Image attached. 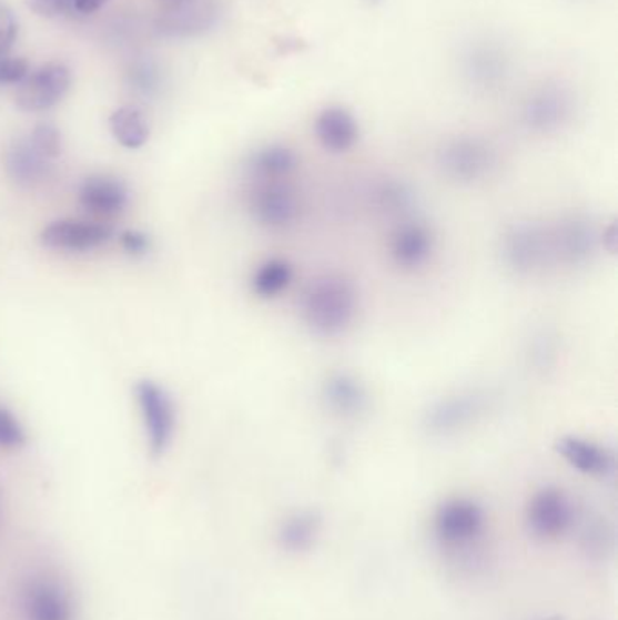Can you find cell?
Here are the masks:
<instances>
[{"label": "cell", "mask_w": 618, "mask_h": 620, "mask_svg": "<svg viewBox=\"0 0 618 620\" xmlns=\"http://www.w3.org/2000/svg\"><path fill=\"white\" fill-rule=\"evenodd\" d=\"M357 308L356 285L337 274L314 279L300 303L303 323L317 338H337L345 334L356 319Z\"/></svg>", "instance_id": "cell-1"}, {"label": "cell", "mask_w": 618, "mask_h": 620, "mask_svg": "<svg viewBox=\"0 0 618 620\" xmlns=\"http://www.w3.org/2000/svg\"><path fill=\"white\" fill-rule=\"evenodd\" d=\"M488 527L485 508L470 497H452L434 514L432 530L440 550L450 556L470 553L483 541Z\"/></svg>", "instance_id": "cell-2"}, {"label": "cell", "mask_w": 618, "mask_h": 620, "mask_svg": "<svg viewBox=\"0 0 618 620\" xmlns=\"http://www.w3.org/2000/svg\"><path fill=\"white\" fill-rule=\"evenodd\" d=\"M503 260L520 276L559 267L554 224L520 222L503 236Z\"/></svg>", "instance_id": "cell-3"}, {"label": "cell", "mask_w": 618, "mask_h": 620, "mask_svg": "<svg viewBox=\"0 0 618 620\" xmlns=\"http://www.w3.org/2000/svg\"><path fill=\"white\" fill-rule=\"evenodd\" d=\"M439 167L457 184H475L497 167V151L483 136L460 134L440 148Z\"/></svg>", "instance_id": "cell-4"}, {"label": "cell", "mask_w": 618, "mask_h": 620, "mask_svg": "<svg viewBox=\"0 0 618 620\" xmlns=\"http://www.w3.org/2000/svg\"><path fill=\"white\" fill-rule=\"evenodd\" d=\"M575 519L577 511L574 501L559 487L540 488L526 505V530L540 542L563 539L574 528Z\"/></svg>", "instance_id": "cell-5"}, {"label": "cell", "mask_w": 618, "mask_h": 620, "mask_svg": "<svg viewBox=\"0 0 618 620\" xmlns=\"http://www.w3.org/2000/svg\"><path fill=\"white\" fill-rule=\"evenodd\" d=\"M249 211L254 222L269 231H287L300 222L302 202L287 180H254Z\"/></svg>", "instance_id": "cell-6"}, {"label": "cell", "mask_w": 618, "mask_h": 620, "mask_svg": "<svg viewBox=\"0 0 618 620\" xmlns=\"http://www.w3.org/2000/svg\"><path fill=\"white\" fill-rule=\"evenodd\" d=\"M134 396L144 423L149 451L154 457L164 456L176 430V407L173 397L169 396L164 387H160L159 383L151 379L136 383Z\"/></svg>", "instance_id": "cell-7"}, {"label": "cell", "mask_w": 618, "mask_h": 620, "mask_svg": "<svg viewBox=\"0 0 618 620\" xmlns=\"http://www.w3.org/2000/svg\"><path fill=\"white\" fill-rule=\"evenodd\" d=\"M488 407V394L468 388L448 394L432 403L425 413L426 433L434 437H450L479 421Z\"/></svg>", "instance_id": "cell-8"}, {"label": "cell", "mask_w": 618, "mask_h": 620, "mask_svg": "<svg viewBox=\"0 0 618 620\" xmlns=\"http://www.w3.org/2000/svg\"><path fill=\"white\" fill-rule=\"evenodd\" d=\"M70 88V68L62 62H50L20 82L16 102L26 113H42L60 104Z\"/></svg>", "instance_id": "cell-9"}, {"label": "cell", "mask_w": 618, "mask_h": 620, "mask_svg": "<svg viewBox=\"0 0 618 620\" xmlns=\"http://www.w3.org/2000/svg\"><path fill=\"white\" fill-rule=\"evenodd\" d=\"M575 113V99L564 85L549 84L534 91L523 108V122L537 134H551L569 124Z\"/></svg>", "instance_id": "cell-10"}, {"label": "cell", "mask_w": 618, "mask_h": 620, "mask_svg": "<svg viewBox=\"0 0 618 620\" xmlns=\"http://www.w3.org/2000/svg\"><path fill=\"white\" fill-rule=\"evenodd\" d=\"M113 236L108 225L90 220L62 218L45 225L40 233V244L60 253H90L102 247Z\"/></svg>", "instance_id": "cell-11"}, {"label": "cell", "mask_w": 618, "mask_h": 620, "mask_svg": "<svg viewBox=\"0 0 618 620\" xmlns=\"http://www.w3.org/2000/svg\"><path fill=\"white\" fill-rule=\"evenodd\" d=\"M20 606L24 620H74L70 591L48 577L33 579L24 586Z\"/></svg>", "instance_id": "cell-12"}, {"label": "cell", "mask_w": 618, "mask_h": 620, "mask_svg": "<svg viewBox=\"0 0 618 620\" xmlns=\"http://www.w3.org/2000/svg\"><path fill=\"white\" fill-rule=\"evenodd\" d=\"M555 451L568 467L582 476L606 479L617 470L614 451L597 441L579 436H563L555 441Z\"/></svg>", "instance_id": "cell-13"}, {"label": "cell", "mask_w": 618, "mask_h": 620, "mask_svg": "<svg viewBox=\"0 0 618 620\" xmlns=\"http://www.w3.org/2000/svg\"><path fill=\"white\" fill-rule=\"evenodd\" d=\"M323 405L340 419H359L371 407L365 383L352 373H332L323 382Z\"/></svg>", "instance_id": "cell-14"}, {"label": "cell", "mask_w": 618, "mask_h": 620, "mask_svg": "<svg viewBox=\"0 0 618 620\" xmlns=\"http://www.w3.org/2000/svg\"><path fill=\"white\" fill-rule=\"evenodd\" d=\"M436 248V238L428 225L423 222H401L392 233L391 258L394 264L405 271H416L428 264Z\"/></svg>", "instance_id": "cell-15"}, {"label": "cell", "mask_w": 618, "mask_h": 620, "mask_svg": "<svg viewBox=\"0 0 618 620\" xmlns=\"http://www.w3.org/2000/svg\"><path fill=\"white\" fill-rule=\"evenodd\" d=\"M79 202L88 213L111 218L124 213L129 204V191L120 179L110 174H93L80 184Z\"/></svg>", "instance_id": "cell-16"}, {"label": "cell", "mask_w": 618, "mask_h": 620, "mask_svg": "<svg viewBox=\"0 0 618 620\" xmlns=\"http://www.w3.org/2000/svg\"><path fill=\"white\" fill-rule=\"evenodd\" d=\"M317 142L328 153L342 154L351 151L359 140V124L345 108H327L317 114L314 124Z\"/></svg>", "instance_id": "cell-17"}, {"label": "cell", "mask_w": 618, "mask_h": 620, "mask_svg": "<svg viewBox=\"0 0 618 620\" xmlns=\"http://www.w3.org/2000/svg\"><path fill=\"white\" fill-rule=\"evenodd\" d=\"M6 173L17 185L36 187L42 184L51 171V160L45 159L33 148L30 139L11 144L4 154Z\"/></svg>", "instance_id": "cell-18"}, {"label": "cell", "mask_w": 618, "mask_h": 620, "mask_svg": "<svg viewBox=\"0 0 618 620\" xmlns=\"http://www.w3.org/2000/svg\"><path fill=\"white\" fill-rule=\"evenodd\" d=\"M465 75L480 88H490L499 84L508 73V59L505 51L495 44H475L466 51L463 59Z\"/></svg>", "instance_id": "cell-19"}, {"label": "cell", "mask_w": 618, "mask_h": 620, "mask_svg": "<svg viewBox=\"0 0 618 620\" xmlns=\"http://www.w3.org/2000/svg\"><path fill=\"white\" fill-rule=\"evenodd\" d=\"M322 531V517L316 511H294L277 530V542L287 553H307L316 546Z\"/></svg>", "instance_id": "cell-20"}, {"label": "cell", "mask_w": 618, "mask_h": 620, "mask_svg": "<svg viewBox=\"0 0 618 620\" xmlns=\"http://www.w3.org/2000/svg\"><path fill=\"white\" fill-rule=\"evenodd\" d=\"M297 170V154L287 145H265L249 159L254 180H288Z\"/></svg>", "instance_id": "cell-21"}, {"label": "cell", "mask_w": 618, "mask_h": 620, "mask_svg": "<svg viewBox=\"0 0 618 620\" xmlns=\"http://www.w3.org/2000/svg\"><path fill=\"white\" fill-rule=\"evenodd\" d=\"M110 131L113 139L125 150H140L148 144L149 124L144 113L133 105H124L110 116Z\"/></svg>", "instance_id": "cell-22"}, {"label": "cell", "mask_w": 618, "mask_h": 620, "mask_svg": "<svg viewBox=\"0 0 618 620\" xmlns=\"http://www.w3.org/2000/svg\"><path fill=\"white\" fill-rule=\"evenodd\" d=\"M294 279V268L287 260L271 258L254 271L251 287L257 298L273 299L282 296Z\"/></svg>", "instance_id": "cell-23"}, {"label": "cell", "mask_w": 618, "mask_h": 620, "mask_svg": "<svg viewBox=\"0 0 618 620\" xmlns=\"http://www.w3.org/2000/svg\"><path fill=\"white\" fill-rule=\"evenodd\" d=\"M26 443V433L19 417L11 413L10 408L0 405V448L2 450H16Z\"/></svg>", "instance_id": "cell-24"}, {"label": "cell", "mask_w": 618, "mask_h": 620, "mask_svg": "<svg viewBox=\"0 0 618 620\" xmlns=\"http://www.w3.org/2000/svg\"><path fill=\"white\" fill-rule=\"evenodd\" d=\"M30 142L48 160L59 159L62 153V136L55 125L39 124L30 134Z\"/></svg>", "instance_id": "cell-25"}, {"label": "cell", "mask_w": 618, "mask_h": 620, "mask_svg": "<svg viewBox=\"0 0 618 620\" xmlns=\"http://www.w3.org/2000/svg\"><path fill=\"white\" fill-rule=\"evenodd\" d=\"M30 75V62L22 57L0 55V85H19Z\"/></svg>", "instance_id": "cell-26"}, {"label": "cell", "mask_w": 618, "mask_h": 620, "mask_svg": "<svg viewBox=\"0 0 618 620\" xmlns=\"http://www.w3.org/2000/svg\"><path fill=\"white\" fill-rule=\"evenodd\" d=\"M19 24L10 8L0 4V55H6L16 42Z\"/></svg>", "instance_id": "cell-27"}, {"label": "cell", "mask_w": 618, "mask_h": 620, "mask_svg": "<svg viewBox=\"0 0 618 620\" xmlns=\"http://www.w3.org/2000/svg\"><path fill=\"white\" fill-rule=\"evenodd\" d=\"M120 244L129 256H145L151 248V240L148 234L136 231V228H129L120 234Z\"/></svg>", "instance_id": "cell-28"}, {"label": "cell", "mask_w": 618, "mask_h": 620, "mask_svg": "<svg viewBox=\"0 0 618 620\" xmlns=\"http://www.w3.org/2000/svg\"><path fill=\"white\" fill-rule=\"evenodd\" d=\"M26 4L37 16L55 19L70 11V0H26Z\"/></svg>", "instance_id": "cell-29"}, {"label": "cell", "mask_w": 618, "mask_h": 620, "mask_svg": "<svg viewBox=\"0 0 618 620\" xmlns=\"http://www.w3.org/2000/svg\"><path fill=\"white\" fill-rule=\"evenodd\" d=\"M108 0H70V11L79 13V16H91L94 11H99Z\"/></svg>", "instance_id": "cell-30"}, {"label": "cell", "mask_w": 618, "mask_h": 620, "mask_svg": "<svg viewBox=\"0 0 618 620\" xmlns=\"http://www.w3.org/2000/svg\"><path fill=\"white\" fill-rule=\"evenodd\" d=\"M545 620H563V619H559V617H554V619H545Z\"/></svg>", "instance_id": "cell-31"}, {"label": "cell", "mask_w": 618, "mask_h": 620, "mask_svg": "<svg viewBox=\"0 0 618 620\" xmlns=\"http://www.w3.org/2000/svg\"><path fill=\"white\" fill-rule=\"evenodd\" d=\"M371 2H379V0H371Z\"/></svg>", "instance_id": "cell-32"}]
</instances>
